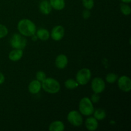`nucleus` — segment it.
<instances>
[{
	"mask_svg": "<svg viewBox=\"0 0 131 131\" xmlns=\"http://www.w3.org/2000/svg\"><path fill=\"white\" fill-rule=\"evenodd\" d=\"M55 65L58 69H64L68 65L69 60L67 56L63 54H61L57 56L55 59Z\"/></svg>",
	"mask_w": 131,
	"mask_h": 131,
	"instance_id": "obj_10",
	"label": "nucleus"
},
{
	"mask_svg": "<svg viewBox=\"0 0 131 131\" xmlns=\"http://www.w3.org/2000/svg\"><path fill=\"white\" fill-rule=\"evenodd\" d=\"M83 5L85 9L87 10H92L94 6V0H83L82 1Z\"/></svg>",
	"mask_w": 131,
	"mask_h": 131,
	"instance_id": "obj_22",
	"label": "nucleus"
},
{
	"mask_svg": "<svg viewBox=\"0 0 131 131\" xmlns=\"http://www.w3.org/2000/svg\"><path fill=\"white\" fill-rule=\"evenodd\" d=\"M46 78H47L46 77V74L44 72L40 70V71H38L36 73V79L39 81L40 82L43 81Z\"/></svg>",
	"mask_w": 131,
	"mask_h": 131,
	"instance_id": "obj_24",
	"label": "nucleus"
},
{
	"mask_svg": "<svg viewBox=\"0 0 131 131\" xmlns=\"http://www.w3.org/2000/svg\"><path fill=\"white\" fill-rule=\"evenodd\" d=\"M120 11L124 15H129L131 13V8L127 3H122L120 5Z\"/></svg>",
	"mask_w": 131,
	"mask_h": 131,
	"instance_id": "obj_20",
	"label": "nucleus"
},
{
	"mask_svg": "<svg viewBox=\"0 0 131 131\" xmlns=\"http://www.w3.org/2000/svg\"><path fill=\"white\" fill-rule=\"evenodd\" d=\"M10 46L13 49H24L27 44V40L21 34L15 33L12 36L10 41Z\"/></svg>",
	"mask_w": 131,
	"mask_h": 131,
	"instance_id": "obj_5",
	"label": "nucleus"
},
{
	"mask_svg": "<svg viewBox=\"0 0 131 131\" xmlns=\"http://www.w3.org/2000/svg\"><path fill=\"white\" fill-rule=\"evenodd\" d=\"M41 88H42L41 82L37 79L31 81L28 85V90L31 94H37L41 90Z\"/></svg>",
	"mask_w": 131,
	"mask_h": 131,
	"instance_id": "obj_11",
	"label": "nucleus"
},
{
	"mask_svg": "<svg viewBox=\"0 0 131 131\" xmlns=\"http://www.w3.org/2000/svg\"><path fill=\"white\" fill-rule=\"evenodd\" d=\"M49 3L52 8L58 11L63 10L65 7V0H49Z\"/></svg>",
	"mask_w": 131,
	"mask_h": 131,
	"instance_id": "obj_17",
	"label": "nucleus"
},
{
	"mask_svg": "<svg viewBox=\"0 0 131 131\" xmlns=\"http://www.w3.org/2000/svg\"><path fill=\"white\" fill-rule=\"evenodd\" d=\"M82 15H83V17L84 18V19H89V17H90L91 13H90V12L89 10H87V9H86V10H83Z\"/></svg>",
	"mask_w": 131,
	"mask_h": 131,
	"instance_id": "obj_26",
	"label": "nucleus"
},
{
	"mask_svg": "<svg viewBox=\"0 0 131 131\" xmlns=\"http://www.w3.org/2000/svg\"><path fill=\"white\" fill-rule=\"evenodd\" d=\"M35 34L39 40L42 41H47L50 37V33L47 29L45 28H40L36 31Z\"/></svg>",
	"mask_w": 131,
	"mask_h": 131,
	"instance_id": "obj_15",
	"label": "nucleus"
},
{
	"mask_svg": "<svg viewBox=\"0 0 131 131\" xmlns=\"http://www.w3.org/2000/svg\"><path fill=\"white\" fill-rule=\"evenodd\" d=\"M8 33V29L3 24H0V39L6 37Z\"/></svg>",
	"mask_w": 131,
	"mask_h": 131,
	"instance_id": "obj_23",
	"label": "nucleus"
},
{
	"mask_svg": "<svg viewBox=\"0 0 131 131\" xmlns=\"http://www.w3.org/2000/svg\"><path fill=\"white\" fill-rule=\"evenodd\" d=\"M122 1L123 3H130L131 2V0H121Z\"/></svg>",
	"mask_w": 131,
	"mask_h": 131,
	"instance_id": "obj_29",
	"label": "nucleus"
},
{
	"mask_svg": "<svg viewBox=\"0 0 131 131\" xmlns=\"http://www.w3.org/2000/svg\"><path fill=\"white\" fill-rule=\"evenodd\" d=\"M23 50L18 49H14L12 51L10 52L8 54L9 60L12 61H18L23 58Z\"/></svg>",
	"mask_w": 131,
	"mask_h": 131,
	"instance_id": "obj_14",
	"label": "nucleus"
},
{
	"mask_svg": "<svg viewBox=\"0 0 131 131\" xmlns=\"http://www.w3.org/2000/svg\"><path fill=\"white\" fill-rule=\"evenodd\" d=\"M31 37L32 40L34 41V42H35V41H37V40L38 39V37H37V35H36V34H34V35H31Z\"/></svg>",
	"mask_w": 131,
	"mask_h": 131,
	"instance_id": "obj_28",
	"label": "nucleus"
},
{
	"mask_svg": "<svg viewBox=\"0 0 131 131\" xmlns=\"http://www.w3.org/2000/svg\"><path fill=\"white\" fill-rule=\"evenodd\" d=\"M92 78L91 70L88 68H83L78 72L75 75V80L79 85L84 86L89 83Z\"/></svg>",
	"mask_w": 131,
	"mask_h": 131,
	"instance_id": "obj_4",
	"label": "nucleus"
},
{
	"mask_svg": "<svg viewBox=\"0 0 131 131\" xmlns=\"http://www.w3.org/2000/svg\"><path fill=\"white\" fill-rule=\"evenodd\" d=\"M42 88L47 93L50 94H55L60 92L61 86L56 79L52 78H46L42 82Z\"/></svg>",
	"mask_w": 131,
	"mask_h": 131,
	"instance_id": "obj_2",
	"label": "nucleus"
},
{
	"mask_svg": "<svg viewBox=\"0 0 131 131\" xmlns=\"http://www.w3.org/2000/svg\"><path fill=\"white\" fill-rule=\"evenodd\" d=\"M65 36V28L61 25H58L54 27L50 33V37L53 40L60 41Z\"/></svg>",
	"mask_w": 131,
	"mask_h": 131,
	"instance_id": "obj_9",
	"label": "nucleus"
},
{
	"mask_svg": "<svg viewBox=\"0 0 131 131\" xmlns=\"http://www.w3.org/2000/svg\"><path fill=\"white\" fill-rule=\"evenodd\" d=\"M5 81V75H3L2 72H0V85L2 84H3L4 82Z\"/></svg>",
	"mask_w": 131,
	"mask_h": 131,
	"instance_id": "obj_27",
	"label": "nucleus"
},
{
	"mask_svg": "<svg viewBox=\"0 0 131 131\" xmlns=\"http://www.w3.org/2000/svg\"><path fill=\"white\" fill-rule=\"evenodd\" d=\"M93 117L97 120H103L106 117V113L104 110L101 108L97 109L93 111Z\"/></svg>",
	"mask_w": 131,
	"mask_h": 131,
	"instance_id": "obj_18",
	"label": "nucleus"
},
{
	"mask_svg": "<svg viewBox=\"0 0 131 131\" xmlns=\"http://www.w3.org/2000/svg\"><path fill=\"white\" fill-rule=\"evenodd\" d=\"M91 88L93 92L96 93H101L106 88V83L104 80L101 78H95L91 83Z\"/></svg>",
	"mask_w": 131,
	"mask_h": 131,
	"instance_id": "obj_7",
	"label": "nucleus"
},
{
	"mask_svg": "<svg viewBox=\"0 0 131 131\" xmlns=\"http://www.w3.org/2000/svg\"><path fill=\"white\" fill-rule=\"evenodd\" d=\"M64 84H65V86L68 90H74L79 86V84L76 81V80L74 79H71V78L67 79Z\"/></svg>",
	"mask_w": 131,
	"mask_h": 131,
	"instance_id": "obj_19",
	"label": "nucleus"
},
{
	"mask_svg": "<svg viewBox=\"0 0 131 131\" xmlns=\"http://www.w3.org/2000/svg\"><path fill=\"white\" fill-rule=\"evenodd\" d=\"M52 6L49 1L47 0H42L39 5V10L40 12L43 15H49L52 11Z\"/></svg>",
	"mask_w": 131,
	"mask_h": 131,
	"instance_id": "obj_13",
	"label": "nucleus"
},
{
	"mask_svg": "<svg viewBox=\"0 0 131 131\" xmlns=\"http://www.w3.org/2000/svg\"><path fill=\"white\" fill-rule=\"evenodd\" d=\"M118 75H116L115 73H109L106 76V81L108 83H114L117 81Z\"/></svg>",
	"mask_w": 131,
	"mask_h": 131,
	"instance_id": "obj_21",
	"label": "nucleus"
},
{
	"mask_svg": "<svg viewBox=\"0 0 131 131\" xmlns=\"http://www.w3.org/2000/svg\"><path fill=\"white\" fill-rule=\"evenodd\" d=\"M100 99H101V97H100L99 94V93H94L92 95V97H91L90 100L92 102V103H97L99 101Z\"/></svg>",
	"mask_w": 131,
	"mask_h": 131,
	"instance_id": "obj_25",
	"label": "nucleus"
},
{
	"mask_svg": "<svg viewBox=\"0 0 131 131\" xmlns=\"http://www.w3.org/2000/svg\"><path fill=\"white\" fill-rule=\"evenodd\" d=\"M65 129V125L63 122L60 120H56L51 123L49 127L50 131H63Z\"/></svg>",
	"mask_w": 131,
	"mask_h": 131,
	"instance_id": "obj_16",
	"label": "nucleus"
},
{
	"mask_svg": "<svg viewBox=\"0 0 131 131\" xmlns=\"http://www.w3.org/2000/svg\"><path fill=\"white\" fill-rule=\"evenodd\" d=\"M118 86L119 89L122 92L127 93L131 90V80L127 75H122L118 78Z\"/></svg>",
	"mask_w": 131,
	"mask_h": 131,
	"instance_id": "obj_8",
	"label": "nucleus"
},
{
	"mask_svg": "<svg viewBox=\"0 0 131 131\" xmlns=\"http://www.w3.org/2000/svg\"><path fill=\"white\" fill-rule=\"evenodd\" d=\"M85 127L90 131L96 130L99 127L98 120L94 117H88L85 121Z\"/></svg>",
	"mask_w": 131,
	"mask_h": 131,
	"instance_id": "obj_12",
	"label": "nucleus"
},
{
	"mask_svg": "<svg viewBox=\"0 0 131 131\" xmlns=\"http://www.w3.org/2000/svg\"><path fill=\"white\" fill-rule=\"evenodd\" d=\"M17 29L19 33L24 37H31L35 34L37 27L32 20L28 19H23L18 23Z\"/></svg>",
	"mask_w": 131,
	"mask_h": 131,
	"instance_id": "obj_1",
	"label": "nucleus"
},
{
	"mask_svg": "<svg viewBox=\"0 0 131 131\" xmlns=\"http://www.w3.org/2000/svg\"><path fill=\"white\" fill-rule=\"evenodd\" d=\"M68 122L74 127H80L81 126L83 123V118L82 115L80 112L75 110H72L70 111L67 115Z\"/></svg>",
	"mask_w": 131,
	"mask_h": 131,
	"instance_id": "obj_6",
	"label": "nucleus"
},
{
	"mask_svg": "<svg viewBox=\"0 0 131 131\" xmlns=\"http://www.w3.org/2000/svg\"><path fill=\"white\" fill-rule=\"evenodd\" d=\"M94 107L90 99L88 97H83L79 103V111L82 115L89 116L93 113Z\"/></svg>",
	"mask_w": 131,
	"mask_h": 131,
	"instance_id": "obj_3",
	"label": "nucleus"
}]
</instances>
